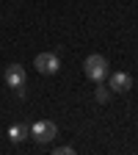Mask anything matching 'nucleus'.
Wrapping results in <instances>:
<instances>
[{"label": "nucleus", "mask_w": 138, "mask_h": 155, "mask_svg": "<svg viewBox=\"0 0 138 155\" xmlns=\"http://www.w3.org/2000/svg\"><path fill=\"white\" fill-rule=\"evenodd\" d=\"M55 136H58V125H55V122H50V119H39V122L30 127V139H33L39 147L50 144Z\"/></svg>", "instance_id": "nucleus-1"}, {"label": "nucleus", "mask_w": 138, "mask_h": 155, "mask_svg": "<svg viewBox=\"0 0 138 155\" xmlns=\"http://www.w3.org/2000/svg\"><path fill=\"white\" fill-rule=\"evenodd\" d=\"M83 69H86V75L91 78L94 83H100V81H105V75H108V58L100 55V53H91V55L86 58Z\"/></svg>", "instance_id": "nucleus-2"}, {"label": "nucleus", "mask_w": 138, "mask_h": 155, "mask_svg": "<svg viewBox=\"0 0 138 155\" xmlns=\"http://www.w3.org/2000/svg\"><path fill=\"white\" fill-rule=\"evenodd\" d=\"M33 67L42 75H55L58 69H61V58H58V53H39L33 58Z\"/></svg>", "instance_id": "nucleus-3"}, {"label": "nucleus", "mask_w": 138, "mask_h": 155, "mask_svg": "<svg viewBox=\"0 0 138 155\" xmlns=\"http://www.w3.org/2000/svg\"><path fill=\"white\" fill-rule=\"evenodd\" d=\"M25 81H28V75H25V67H22V64H11V67L6 69V83H8L11 89L25 86Z\"/></svg>", "instance_id": "nucleus-4"}, {"label": "nucleus", "mask_w": 138, "mask_h": 155, "mask_svg": "<svg viewBox=\"0 0 138 155\" xmlns=\"http://www.w3.org/2000/svg\"><path fill=\"white\" fill-rule=\"evenodd\" d=\"M108 89H111V91H119V94H127V91L133 89V78H130L127 72H113Z\"/></svg>", "instance_id": "nucleus-5"}, {"label": "nucleus", "mask_w": 138, "mask_h": 155, "mask_svg": "<svg viewBox=\"0 0 138 155\" xmlns=\"http://www.w3.org/2000/svg\"><path fill=\"white\" fill-rule=\"evenodd\" d=\"M28 136H30V127H28V125H22V122H17V125H11V127H8V139H11L14 144L25 141Z\"/></svg>", "instance_id": "nucleus-6"}, {"label": "nucleus", "mask_w": 138, "mask_h": 155, "mask_svg": "<svg viewBox=\"0 0 138 155\" xmlns=\"http://www.w3.org/2000/svg\"><path fill=\"white\" fill-rule=\"evenodd\" d=\"M94 100H97V103H108V100H111V89H105L102 81H100V86L94 89Z\"/></svg>", "instance_id": "nucleus-7"}, {"label": "nucleus", "mask_w": 138, "mask_h": 155, "mask_svg": "<svg viewBox=\"0 0 138 155\" xmlns=\"http://www.w3.org/2000/svg\"><path fill=\"white\" fill-rule=\"evenodd\" d=\"M55 155H75V147H55Z\"/></svg>", "instance_id": "nucleus-8"}]
</instances>
